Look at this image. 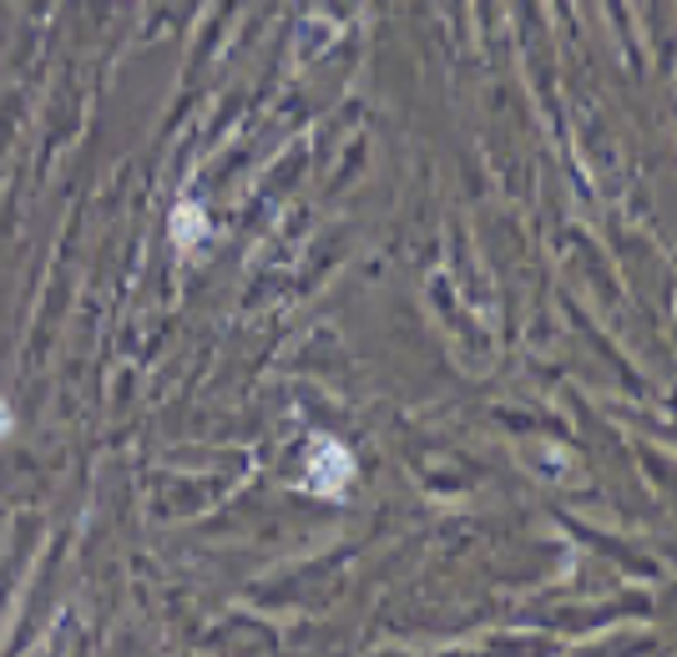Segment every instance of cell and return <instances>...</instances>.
I'll return each mask as SVG.
<instances>
[{"mask_svg":"<svg viewBox=\"0 0 677 657\" xmlns=\"http://www.w3.org/2000/svg\"><path fill=\"white\" fill-rule=\"evenodd\" d=\"M309 471H313V481H319V491H338V481H349L354 460L344 456L334 440H319V456L309 460Z\"/></svg>","mask_w":677,"mask_h":657,"instance_id":"obj_1","label":"cell"}]
</instances>
